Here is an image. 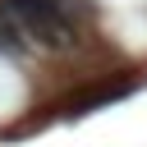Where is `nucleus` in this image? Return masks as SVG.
Here are the masks:
<instances>
[{"label":"nucleus","mask_w":147,"mask_h":147,"mask_svg":"<svg viewBox=\"0 0 147 147\" xmlns=\"http://www.w3.org/2000/svg\"><path fill=\"white\" fill-rule=\"evenodd\" d=\"M5 5H9V14L18 18L23 37H32L37 46L64 51V46L74 41V23L64 18L60 0H5Z\"/></svg>","instance_id":"obj_1"},{"label":"nucleus","mask_w":147,"mask_h":147,"mask_svg":"<svg viewBox=\"0 0 147 147\" xmlns=\"http://www.w3.org/2000/svg\"><path fill=\"white\" fill-rule=\"evenodd\" d=\"M133 87H138V74H119V78H96V83H87V87L69 92V96L60 101V110H64V115H87V110H96V106H110V101L129 96Z\"/></svg>","instance_id":"obj_2"},{"label":"nucleus","mask_w":147,"mask_h":147,"mask_svg":"<svg viewBox=\"0 0 147 147\" xmlns=\"http://www.w3.org/2000/svg\"><path fill=\"white\" fill-rule=\"evenodd\" d=\"M0 51H23V28L9 14V5H0Z\"/></svg>","instance_id":"obj_3"}]
</instances>
